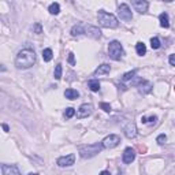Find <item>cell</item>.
Segmentation results:
<instances>
[{
    "instance_id": "cell-27",
    "label": "cell",
    "mask_w": 175,
    "mask_h": 175,
    "mask_svg": "<svg viewBox=\"0 0 175 175\" xmlns=\"http://www.w3.org/2000/svg\"><path fill=\"white\" fill-rule=\"evenodd\" d=\"M55 78L56 79H60L62 78V64H56V67H55Z\"/></svg>"
},
{
    "instance_id": "cell-23",
    "label": "cell",
    "mask_w": 175,
    "mask_h": 175,
    "mask_svg": "<svg viewBox=\"0 0 175 175\" xmlns=\"http://www.w3.org/2000/svg\"><path fill=\"white\" fill-rule=\"evenodd\" d=\"M48 11L52 14V15H57V14L60 12V5H59V3H52V4L49 5Z\"/></svg>"
},
{
    "instance_id": "cell-29",
    "label": "cell",
    "mask_w": 175,
    "mask_h": 175,
    "mask_svg": "<svg viewBox=\"0 0 175 175\" xmlns=\"http://www.w3.org/2000/svg\"><path fill=\"white\" fill-rule=\"evenodd\" d=\"M137 150H138V152L142 155V153H146L148 148L145 146V145H142V144H138V145H137Z\"/></svg>"
},
{
    "instance_id": "cell-11",
    "label": "cell",
    "mask_w": 175,
    "mask_h": 175,
    "mask_svg": "<svg viewBox=\"0 0 175 175\" xmlns=\"http://www.w3.org/2000/svg\"><path fill=\"white\" fill-rule=\"evenodd\" d=\"M2 171H3V175H21L18 167L14 166V164L12 166H10V164H3Z\"/></svg>"
},
{
    "instance_id": "cell-8",
    "label": "cell",
    "mask_w": 175,
    "mask_h": 175,
    "mask_svg": "<svg viewBox=\"0 0 175 175\" xmlns=\"http://www.w3.org/2000/svg\"><path fill=\"white\" fill-rule=\"evenodd\" d=\"M74 161H75V155H68V156H63V157H59L57 159V166L59 167H70L74 164Z\"/></svg>"
},
{
    "instance_id": "cell-4",
    "label": "cell",
    "mask_w": 175,
    "mask_h": 175,
    "mask_svg": "<svg viewBox=\"0 0 175 175\" xmlns=\"http://www.w3.org/2000/svg\"><path fill=\"white\" fill-rule=\"evenodd\" d=\"M123 46H122V44L119 43V41H116V40H114V41H111L109 43V45H108V55H109V57L111 59H114V60H120L122 59V56H123Z\"/></svg>"
},
{
    "instance_id": "cell-6",
    "label": "cell",
    "mask_w": 175,
    "mask_h": 175,
    "mask_svg": "<svg viewBox=\"0 0 175 175\" xmlns=\"http://www.w3.org/2000/svg\"><path fill=\"white\" fill-rule=\"evenodd\" d=\"M118 12H119L120 19H123V21H131V19H133L131 10H130V7H129L126 3L119 4V7H118Z\"/></svg>"
},
{
    "instance_id": "cell-12",
    "label": "cell",
    "mask_w": 175,
    "mask_h": 175,
    "mask_svg": "<svg viewBox=\"0 0 175 175\" xmlns=\"http://www.w3.org/2000/svg\"><path fill=\"white\" fill-rule=\"evenodd\" d=\"M123 131H125V136L127 137V138H134V137L137 136V127H136V125H134L133 122L127 123L126 127L123 129Z\"/></svg>"
},
{
    "instance_id": "cell-14",
    "label": "cell",
    "mask_w": 175,
    "mask_h": 175,
    "mask_svg": "<svg viewBox=\"0 0 175 175\" xmlns=\"http://www.w3.org/2000/svg\"><path fill=\"white\" fill-rule=\"evenodd\" d=\"M152 88H153V85L150 84V82H148V81H144L141 85H139V93L141 94H148V93H150L152 92Z\"/></svg>"
},
{
    "instance_id": "cell-17",
    "label": "cell",
    "mask_w": 175,
    "mask_h": 175,
    "mask_svg": "<svg viewBox=\"0 0 175 175\" xmlns=\"http://www.w3.org/2000/svg\"><path fill=\"white\" fill-rule=\"evenodd\" d=\"M64 97L68 98V100H75V98L79 97V93H78V90H75V89H67L64 92Z\"/></svg>"
},
{
    "instance_id": "cell-3",
    "label": "cell",
    "mask_w": 175,
    "mask_h": 175,
    "mask_svg": "<svg viewBox=\"0 0 175 175\" xmlns=\"http://www.w3.org/2000/svg\"><path fill=\"white\" fill-rule=\"evenodd\" d=\"M101 149H103V145L101 144L81 145V146L78 148V152L82 159H90V157H93V156H96L97 153H100Z\"/></svg>"
},
{
    "instance_id": "cell-30",
    "label": "cell",
    "mask_w": 175,
    "mask_h": 175,
    "mask_svg": "<svg viewBox=\"0 0 175 175\" xmlns=\"http://www.w3.org/2000/svg\"><path fill=\"white\" fill-rule=\"evenodd\" d=\"M100 108L104 109L105 112H109V111H111V105H109L108 103H101V104H100Z\"/></svg>"
},
{
    "instance_id": "cell-9",
    "label": "cell",
    "mask_w": 175,
    "mask_h": 175,
    "mask_svg": "<svg viewBox=\"0 0 175 175\" xmlns=\"http://www.w3.org/2000/svg\"><path fill=\"white\" fill-rule=\"evenodd\" d=\"M134 159H136V150L133 149V148H126L125 152H123V156H122V160L125 164H130L131 161H134Z\"/></svg>"
},
{
    "instance_id": "cell-22",
    "label": "cell",
    "mask_w": 175,
    "mask_h": 175,
    "mask_svg": "<svg viewBox=\"0 0 175 175\" xmlns=\"http://www.w3.org/2000/svg\"><path fill=\"white\" fill-rule=\"evenodd\" d=\"M52 56H53V53H52V49L51 48H46V49H44V51H43V59H44V62H51Z\"/></svg>"
},
{
    "instance_id": "cell-24",
    "label": "cell",
    "mask_w": 175,
    "mask_h": 175,
    "mask_svg": "<svg viewBox=\"0 0 175 175\" xmlns=\"http://www.w3.org/2000/svg\"><path fill=\"white\" fill-rule=\"evenodd\" d=\"M134 77H136V70H133V71H129V73L123 74V77H122V81H123V82L131 81V79H134Z\"/></svg>"
},
{
    "instance_id": "cell-31",
    "label": "cell",
    "mask_w": 175,
    "mask_h": 175,
    "mask_svg": "<svg viewBox=\"0 0 175 175\" xmlns=\"http://www.w3.org/2000/svg\"><path fill=\"white\" fill-rule=\"evenodd\" d=\"M68 63H70L71 66H75V60H74V53H73V52L68 53Z\"/></svg>"
},
{
    "instance_id": "cell-5",
    "label": "cell",
    "mask_w": 175,
    "mask_h": 175,
    "mask_svg": "<svg viewBox=\"0 0 175 175\" xmlns=\"http://www.w3.org/2000/svg\"><path fill=\"white\" fill-rule=\"evenodd\" d=\"M119 142H120L119 136H116V134H109L108 137H105V138L103 139L101 145H103V148H105V149H112V148L118 146Z\"/></svg>"
},
{
    "instance_id": "cell-16",
    "label": "cell",
    "mask_w": 175,
    "mask_h": 175,
    "mask_svg": "<svg viewBox=\"0 0 175 175\" xmlns=\"http://www.w3.org/2000/svg\"><path fill=\"white\" fill-rule=\"evenodd\" d=\"M159 21H160L161 27H164V29L170 27V19H168V14L167 12H161L160 15H159Z\"/></svg>"
},
{
    "instance_id": "cell-34",
    "label": "cell",
    "mask_w": 175,
    "mask_h": 175,
    "mask_svg": "<svg viewBox=\"0 0 175 175\" xmlns=\"http://www.w3.org/2000/svg\"><path fill=\"white\" fill-rule=\"evenodd\" d=\"M98 175H111V172H109V171H101Z\"/></svg>"
},
{
    "instance_id": "cell-15",
    "label": "cell",
    "mask_w": 175,
    "mask_h": 175,
    "mask_svg": "<svg viewBox=\"0 0 175 175\" xmlns=\"http://www.w3.org/2000/svg\"><path fill=\"white\" fill-rule=\"evenodd\" d=\"M109 71H111V66L107 64V63H104V64L98 66V67L96 68L94 74H96V75H103V74H108Z\"/></svg>"
},
{
    "instance_id": "cell-18",
    "label": "cell",
    "mask_w": 175,
    "mask_h": 175,
    "mask_svg": "<svg viewBox=\"0 0 175 175\" xmlns=\"http://www.w3.org/2000/svg\"><path fill=\"white\" fill-rule=\"evenodd\" d=\"M141 123H144V125H148V126H153V125H156V123H157V116H156V115H153V116H149V118L142 116V118H141Z\"/></svg>"
},
{
    "instance_id": "cell-2",
    "label": "cell",
    "mask_w": 175,
    "mask_h": 175,
    "mask_svg": "<svg viewBox=\"0 0 175 175\" xmlns=\"http://www.w3.org/2000/svg\"><path fill=\"white\" fill-rule=\"evenodd\" d=\"M97 19H98V23H100L101 26L108 27V29H115V27H118V25H119L116 16L109 14V12H105V11H103V10L98 11Z\"/></svg>"
},
{
    "instance_id": "cell-35",
    "label": "cell",
    "mask_w": 175,
    "mask_h": 175,
    "mask_svg": "<svg viewBox=\"0 0 175 175\" xmlns=\"http://www.w3.org/2000/svg\"><path fill=\"white\" fill-rule=\"evenodd\" d=\"M3 129H4V131H10V129H8L7 125H3Z\"/></svg>"
},
{
    "instance_id": "cell-20",
    "label": "cell",
    "mask_w": 175,
    "mask_h": 175,
    "mask_svg": "<svg viewBox=\"0 0 175 175\" xmlns=\"http://www.w3.org/2000/svg\"><path fill=\"white\" fill-rule=\"evenodd\" d=\"M88 86H89V89L92 90V92H98L100 90V82H98V79H90L89 82H88Z\"/></svg>"
},
{
    "instance_id": "cell-26",
    "label": "cell",
    "mask_w": 175,
    "mask_h": 175,
    "mask_svg": "<svg viewBox=\"0 0 175 175\" xmlns=\"http://www.w3.org/2000/svg\"><path fill=\"white\" fill-rule=\"evenodd\" d=\"M74 114H75V109L68 107V108H66V111H64V118L66 119H70V118L74 116Z\"/></svg>"
},
{
    "instance_id": "cell-28",
    "label": "cell",
    "mask_w": 175,
    "mask_h": 175,
    "mask_svg": "<svg viewBox=\"0 0 175 175\" xmlns=\"http://www.w3.org/2000/svg\"><path fill=\"white\" fill-rule=\"evenodd\" d=\"M156 141H157V144H160V145H163L164 142L167 141V136L166 134H160V136L157 137V138H156Z\"/></svg>"
},
{
    "instance_id": "cell-37",
    "label": "cell",
    "mask_w": 175,
    "mask_h": 175,
    "mask_svg": "<svg viewBox=\"0 0 175 175\" xmlns=\"http://www.w3.org/2000/svg\"><path fill=\"white\" fill-rule=\"evenodd\" d=\"M174 90H175V86H174Z\"/></svg>"
},
{
    "instance_id": "cell-25",
    "label": "cell",
    "mask_w": 175,
    "mask_h": 175,
    "mask_svg": "<svg viewBox=\"0 0 175 175\" xmlns=\"http://www.w3.org/2000/svg\"><path fill=\"white\" fill-rule=\"evenodd\" d=\"M150 46H152V49H159L161 46L160 40L157 37H152L150 38Z\"/></svg>"
},
{
    "instance_id": "cell-32",
    "label": "cell",
    "mask_w": 175,
    "mask_h": 175,
    "mask_svg": "<svg viewBox=\"0 0 175 175\" xmlns=\"http://www.w3.org/2000/svg\"><path fill=\"white\" fill-rule=\"evenodd\" d=\"M34 32L37 33V34L43 33V27H41V25H40V23H36V25H34Z\"/></svg>"
},
{
    "instance_id": "cell-33",
    "label": "cell",
    "mask_w": 175,
    "mask_h": 175,
    "mask_svg": "<svg viewBox=\"0 0 175 175\" xmlns=\"http://www.w3.org/2000/svg\"><path fill=\"white\" fill-rule=\"evenodd\" d=\"M168 62H170V64H171V66H175V55H170Z\"/></svg>"
},
{
    "instance_id": "cell-7",
    "label": "cell",
    "mask_w": 175,
    "mask_h": 175,
    "mask_svg": "<svg viewBox=\"0 0 175 175\" xmlns=\"http://www.w3.org/2000/svg\"><path fill=\"white\" fill-rule=\"evenodd\" d=\"M92 112H93V105L90 103L89 104L85 103V104H82V105L78 108V111H77V118H79V119L86 118V116H89Z\"/></svg>"
},
{
    "instance_id": "cell-13",
    "label": "cell",
    "mask_w": 175,
    "mask_h": 175,
    "mask_svg": "<svg viewBox=\"0 0 175 175\" xmlns=\"http://www.w3.org/2000/svg\"><path fill=\"white\" fill-rule=\"evenodd\" d=\"M85 33H86L89 37H92V38H100L101 37L100 29H98V27H96V26H89L86 30H85Z\"/></svg>"
},
{
    "instance_id": "cell-21",
    "label": "cell",
    "mask_w": 175,
    "mask_h": 175,
    "mask_svg": "<svg viewBox=\"0 0 175 175\" xmlns=\"http://www.w3.org/2000/svg\"><path fill=\"white\" fill-rule=\"evenodd\" d=\"M136 51H137V53L139 55V56H144L145 53H146V46H145V44L144 43H137L136 44Z\"/></svg>"
},
{
    "instance_id": "cell-10",
    "label": "cell",
    "mask_w": 175,
    "mask_h": 175,
    "mask_svg": "<svg viewBox=\"0 0 175 175\" xmlns=\"http://www.w3.org/2000/svg\"><path fill=\"white\" fill-rule=\"evenodd\" d=\"M133 7H134V10L138 11L139 14H144V12H146L148 7H149V3L145 2V0H134Z\"/></svg>"
},
{
    "instance_id": "cell-36",
    "label": "cell",
    "mask_w": 175,
    "mask_h": 175,
    "mask_svg": "<svg viewBox=\"0 0 175 175\" xmlns=\"http://www.w3.org/2000/svg\"><path fill=\"white\" fill-rule=\"evenodd\" d=\"M29 175H38V174H36V172H30Z\"/></svg>"
},
{
    "instance_id": "cell-19",
    "label": "cell",
    "mask_w": 175,
    "mask_h": 175,
    "mask_svg": "<svg viewBox=\"0 0 175 175\" xmlns=\"http://www.w3.org/2000/svg\"><path fill=\"white\" fill-rule=\"evenodd\" d=\"M85 27L82 26L81 23H78V25H75V26H73V29H71V36H74V37H75V36H81L82 33H85Z\"/></svg>"
},
{
    "instance_id": "cell-1",
    "label": "cell",
    "mask_w": 175,
    "mask_h": 175,
    "mask_svg": "<svg viewBox=\"0 0 175 175\" xmlns=\"http://www.w3.org/2000/svg\"><path fill=\"white\" fill-rule=\"evenodd\" d=\"M36 63V53L33 49L25 48L18 52L15 57V66L18 68H29Z\"/></svg>"
}]
</instances>
